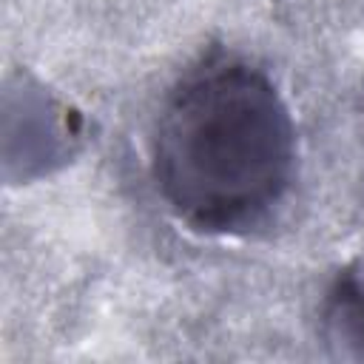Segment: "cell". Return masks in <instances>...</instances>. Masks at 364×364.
<instances>
[{"label":"cell","instance_id":"cell-1","mask_svg":"<svg viewBox=\"0 0 364 364\" xmlns=\"http://www.w3.org/2000/svg\"><path fill=\"white\" fill-rule=\"evenodd\" d=\"M293 171V125L270 80L239 60H208L168 97L154 134V176L196 230L256 225Z\"/></svg>","mask_w":364,"mask_h":364}]
</instances>
